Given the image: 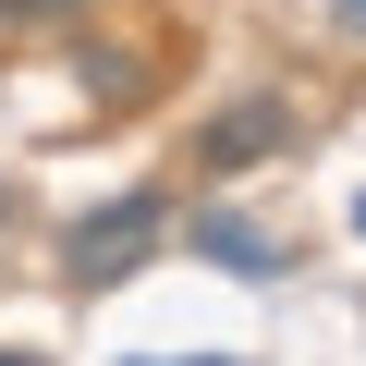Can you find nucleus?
Segmentation results:
<instances>
[{"label":"nucleus","instance_id":"obj_2","mask_svg":"<svg viewBox=\"0 0 366 366\" xmlns=\"http://www.w3.org/2000/svg\"><path fill=\"white\" fill-rule=\"evenodd\" d=\"M281 147H293V98H232V110L196 122V159H208V171H257V159H281Z\"/></svg>","mask_w":366,"mask_h":366},{"label":"nucleus","instance_id":"obj_1","mask_svg":"<svg viewBox=\"0 0 366 366\" xmlns=\"http://www.w3.org/2000/svg\"><path fill=\"white\" fill-rule=\"evenodd\" d=\"M159 232H171V220H159V196H110L98 220H74V232H61V269H74V281L98 293V281L147 269V244H159Z\"/></svg>","mask_w":366,"mask_h":366},{"label":"nucleus","instance_id":"obj_4","mask_svg":"<svg viewBox=\"0 0 366 366\" xmlns=\"http://www.w3.org/2000/svg\"><path fill=\"white\" fill-rule=\"evenodd\" d=\"M86 0H0V25H74Z\"/></svg>","mask_w":366,"mask_h":366},{"label":"nucleus","instance_id":"obj_6","mask_svg":"<svg viewBox=\"0 0 366 366\" xmlns=\"http://www.w3.org/2000/svg\"><path fill=\"white\" fill-rule=\"evenodd\" d=\"M0 366H37V354H0Z\"/></svg>","mask_w":366,"mask_h":366},{"label":"nucleus","instance_id":"obj_3","mask_svg":"<svg viewBox=\"0 0 366 366\" xmlns=\"http://www.w3.org/2000/svg\"><path fill=\"white\" fill-rule=\"evenodd\" d=\"M196 244L220 257V269H244V281H269L281 257H269V232H244V220H196Z\"/></svg>","mask_w":366,"mask_h":366},{"label":"nucleus","instance_id":"obj_5","mask_svg":"<svg viewBox=\"0 0 366 366\" xmlns=\"http://www.w3.org/2000/svg\"><path fill=\"white\" fill-rule=\"evenodd\" d=\"M330 25H342V37H366V0H330Z\"/></svg>","mask_w":366,"mask_h":366}]
</instances>
